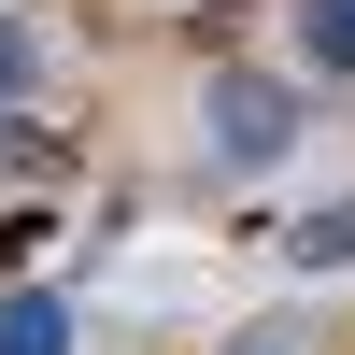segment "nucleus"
<instances>
[{"mask_svg": "<svg viewBox=\"0 0 355 355\" xmlns=\"http://www.w3.org/2000/svg\"><path fill=\"white\" fill-rule=\"evenodd\" d=\"M0 355H85V313L57 284H0Z\"/></svg>", "mask_w": 355, "mask_h": 355, "instance_id": "f03ea898", "label": "nucleus"}, {"mask_svg": "<svg viewBox=\"0 0 355 355\" xmlns=\"http://www.w3.org/2000/svg\"><path fill=\"white\" fill-rule=\"evenodd\" d=\"M242 355H284V341H270V327H256V341H242Z\"/></svg>", "mask_w": 355, "mask_h": 355, "instance_id": "423d86ee", "label": "nucleus"}, {"mask_svg": "<svg viewBox=\"0 0 355 355\" xmlns=\"http://www.w3.org/2000/svg\"><path fill=\"white\" fill-rule=\"evenodd\" d=\"M284 270H355V199H313L284 227Z\"/></svg>", "mask_w": 355, "mask_h": 355, "instance_id": "39448f33", "label": "nucleus"}, {"mask_svg": "<svg viewBox=\"0 0 355 355\" xmlns=\"http://www.w3.org/2000/svg\"><path fill=\"white\" fill-rule=\"evenodd\" d=\"M284 43H299V85H355V0H284Z\"/></svg>", "mask_w": 355, "mask_h": 355, "instance_id": "7ed1b4c3", "label": "nucleus"}, {"mask_svg": "<svg viewBox=\"0 0 355 355\" xmlns=\"http://www.w3.org/2000/svg\"><path fill=\"white\" fill-rule=\"evenodd\" d=\"M313 128V85L299 71H214L199 85V142H214V171H284Z\"/></svg>", "mask_w": 355, "mask_h": 355, "instance_id": "f257e3e1", "label": "nucleus"}, {"mask_svg": "<svg viewBox=\"0 0 355 355\" xmlns=\"http://www.w3.org/2000/svg\"><path fill=\"white\" fill-rule=\"evenodd\" d=\"M43 100H57V28L0 15V114H43Z\"/></svg>", "mask_w": 355, "mask_h": 355, "instance_id": "20e7f679", "label": "nucleus"}]
</instances>
